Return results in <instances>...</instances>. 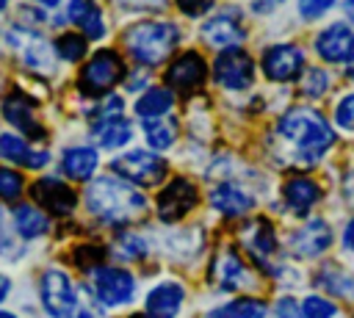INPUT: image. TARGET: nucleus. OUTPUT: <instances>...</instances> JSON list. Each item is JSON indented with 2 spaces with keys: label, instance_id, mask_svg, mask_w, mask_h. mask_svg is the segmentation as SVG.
I'll return each instance as SVG.
<instances>
[{
  "label": "nucleus",
  "instance_id": "obj_45",
  "mask_svg": "<svg viewBox=\"0 0 354 318\" xmlns=\"http://www.w3.org/2000/svg\"><path fill=\"white\" fill-rule=\"evenodd\" d=\"M6 241V218H3V210H0V243Z\"/></svg>",
  "mask_w": 354,
  "mask_h": 318
},
{
  "label": "nucleus",
  "instance_id": "obj_47",
  "mask_svg": "<svg viewBox=\"0 0 354 318\" xmlns=\"http://www.w3.org/2000/svg\"><path fill=\"white\" fill-rule=\"evenodd\" d=\"M33 3H39V6H47V8H53V6H58L61 0H33Z\"/></svg>",
  "mask_w": 354,
  "mask_h": 318
},
{
  "label": "nucleus",
  "instance_id": "obj_36",
  "mask_svg": "<svg viewBox=\"0 0 354 318\" xmlns=\"http://www.w3.org/2000/svg\"><path fill=\"white\" fill-rule=\"evenodd\" d=\"M22 194V174L0 166V199H17Z\"/></svg>",
  "mask_w": 354,
  "mask_h": 318
},
{
  "label": "nucleus",
  "instance_id": "obj_46",
  "mask_svg": "<svg viewBox=\"0 0 354 318\" xmlns=\"http://www.w3.org/2000/svg\"><path fill=\"white\" fill-rule=\"evenodd\" d=\"M72 318H94V315H91V312H88V310H80V307H77V312H75V315H72Z\"/></svg>",
  "mask_w": 354,
  "mask_h": 318
},
{
  "label": "nucleus",
  "instance_id": "obj_50",
  "mask_svg": "<svg viewBox=\"0 0 354 318\" xmlns=\"http://www.w3.org/2000/svg\"><path fill=\"white\" fill-rule=\"evenodd\" d=\"M11 0H0V11H6V6H8Z\"/></svg>",
  "mask_w": 354,
  "mask_h": 318
},
{
  "label": "nucleus",
  "instance_id": "obj_7",
  "mask_svg": "<svg viewBox=\"0 0 354 318\" xmlns=\"http://www.w3.org/2000/svg\"><path fill=\"white\" fill-rule=\"evenodd\" d=\"M124 75V61L116 50H100L94 53L83 72H80V88L86 94H108Z\"/></svg>",
  "mask_w": 354,
  "mask_h": 318
},
{
  "label": "nucleus",
  "instance_id": "obj_41",
  "mask_svg": "<svg viewBox=\"0 0 354 318\" xmlns=\"http://www.w3.org/2000/svg\"><path fill=\"white\" fill-rule=\"evenodd\" d=\"M285 0H249V8H252V14H260V17H266V14H271L274 8H279Z\"/></svg>",
  "mask_w": 354,
  "mask_h": 318
},
{
  "label": "nucleus",
  "instance_id": "obj_40",
  "mask_svg": "<svg viewBox=\"0 0 354 318\" xmlns=\"http://www.w3.org/2000/svg\"><path fill=\"white\" fill-rule=\"evenodd\" d=\"M210 6H213V0H177V8L185 14V17H202V14H207L210 11Z\"/></svg>",
  "mask_w": 354,
  "mask_h": 318
},
{
  "label": "nucleus",
  "instance_id": "obj_51",
  "mask_svg": "<svg viewBox=\"0 0 354 318\" xmlns=\"http://www.w3.org/2000/svg\"><path fill=\"white\" fill-rule=\"evenodd\" d=\"M348 188H351V194H354V171H351V180H348Z\"/></svg>",
  "mask_w": 354,
  "mask_h": 318
},
{
  "label": "nucleus",
  "instance_id": "obj_34",
  "mask_svg": "<svg viewBox=\"0 0 354 318\" xmlns=\"http://www.w3.org/2000/svg\"><path fill=\"white\" fill-rule=\"evenodd\" d=\"M301 318H337V307L324 296H307L301 301Z\"/></svg>",
  "mask_w": 354,
  "mask_h": 318
},
{
  "label": "nucleus",
  "instance_id": "obj_52",
  "mask_svg": "<svg viewBox=\"0 0 354 318\" xmlns=\"http://www.w3.org/2000/svg\"><path fill=\"white\" fill-rule=\"evenodd\" d=\"M348 77H351V80H354V64H351V69H348Z\"/></svg>",
  "mask_w": 354,
  "mask_h": 318
},
{
  "label": "nucleus",
  "instance_id": "obj_22",
  "mask_svg": "<svg viewBox=\"0 0 354 318\" xmlns=\"http://www.w3.org/2000/svg\"><path fill=\"white\" fill-rule=\"evenodd\" d=\"M207 199H210V205L218 213H224L230 218H238V216H243V213H249L254 207V196L246 188H241L238 183H218V185H213Z\"/></svg>",
  "mask_w": 354,
  "mask_h": 318
},
{
  "label": "nucleus",
  "instance_id": "obj_13",
  "mask_svg": "<svg viewBox=\"0 0 354 318\" xmlns=\"http://www.w3.org/2000/svg\"><path fill=\"white\" fill-rule=\"evenodd\" d=\"M315 53L329 64L354 61V30L346 22H332L315 36Z\"/></svg>",
  "mask_w": 354,
  "mask_h": 318
},
{
  "label": "nucleus",
  "instance_id": "obj_14",
  "mask_svg": "<svg viewBox=\"0 0 354 318\" xmlns=\"http://www.w3.org/2000/svg\"><path fill=\"white\" fill-rule=\"evenodd\" d=\"M329 243H332V230H329V224L324 218H310L307 224H301L299 230H293L290 238H288L290 254L293 257H301V260L324 254L329 249Z\"/></svg>",
  "mask_w": 354,
  "mask_h": 318
},
{
  "label": "nucleus",
  "instance_id": "obj_3",
  "mask_svg": "<svg viewBox=\"0 0 354 318\" xmlns=\"http://www.w3.org/2000/svg\"><path fill=\"white\" fill-rule=\"evenodd\" d=\"M122 41L138 66H155L174 53L180 41V28L169 19H141L124 30Z\"/></svg>",
  "mask_w": 354,
  "mask_h": 318
},
{
  "label": "nucleus",
  "instance_id": "obj_16",
  "mask_svg": "<svg viewBox=\"0 0 354 318\" xmlns=\"http://www.w3.org/2000/svg\"><path fill=\"white\" fill-rule=\"evenodd\" d=\"M205 75H207V64L199 53L188 50L183 53L180 58H174L166 69V83L171 88H180V91H196L202 83H205Z\"/></svg>",
  "mask_w": 354,
  "mask_h": 318
},
{
  "label": "nucleus",
  "instance_id": "obj_32",
  "mask_svg": "<svg viewBox=\"0 0 354 318\" xmlns=\"http://www.w3.org/2000/svg\"><path fill=\"white\" fill-rule=\"evenodd\" d=\"M147 241L138 235V232H122L116 241H113V254L119 260H144L147 257Z\"/></svg>",
  "mask_w": 354,
  "mask_h": 318
},
{
  "label": "nucleus",
  "instance_id": "obj_28",
  "mask_svg": "<svg viewBox=\"0 0 354 318\" xmlns=\"http://www.w3.org/2000/svg\"><path fill=\"white\" fill-rule=\"evenodd\" d=\"M174 105V94L171 88L166 86H155V88H147L138 100H136V113L141 119H158V116H166Z\"/></svg>",
  "mask_w": 354,
  "mask_h": 318
},
{
  "label": "nucleus",
  "instance_id": "obj_30",
  "mask_svg": "<svg viewBox=\"0 0 354 318\" xmlns=\"http://www.w3.org/2000/svg\"><path fill=\"white\" fill-rule=\"evenodd\" d=\"M207 318H266V301H260V299H232V301L216 307L213 312H207Z\"/></svg>",
  "mask_w": 354,
  "mask_h": 318
},
{
  "label": "nucleus",
  "instance_id": "obj_39",
  "mask_svg": "<svg viewBox=\"0 0 354 318\" xmlns=\"http://www.w3.org/2000/svg\"><path fill=\"white\" fill-rule=\"evenodd\" d=\"M274 318H301L299 301L290 299V296H282V299L274 304Z\"/></svg>",
  "mask_w": 354,
  "mask_h": 318
},
{
  "label": "nucleus",
  "instance_id": "obj_37",
  "mask_svg": "<svg viewBox=\"0 0 354 318\" xmlns=\"http://www.w3.org/2000/svg\"><path fill=\"white\" fill-rule=\"evenodd\" d=\"M335 122L343 130H354V94H343L335 105Z\"/></svg>",
  "mask_w": 354,
  "mask_h": 318
},
{
  "label": "nucleus",
  "instance_id": "obj_44",
  "mask_svg": "<svg viewBox=\"0 0 354 318\" xmlns=\"http://www.w3.org/2000/svg\"><path fill=\"white\" fill-rule=\"evenodd\" d=\"M343 14H346V19L354 25V0H343Z\"/></svg>",
  "mask_w": 354,
  "mask_h": 318
},
{
  "label": "nucleus",
  "instance_id": "obj_33",
  "mask_svg": "<svg viewBox=\"0 0 354 318\" xmlns=\"http://www.w3.org/2000/svg\"><path fill=\"white\" fill-rule=\"evenodd\" d=\"M55 53L64 61H80L86 55V36L83 33H61L55 39Z\"/></svg>",
  "mask_w": 354,
  "mask_h": 318
},
{
  "label": "nucleus",
  "instance_id": "obj_27",
  "mask_svg": "<svg viewBox=\"0 0 354 318\" xmlns=\"http://www.w3.org/2000/svg\"><path fill=\"white\" fill-rule=\"evenodd\" d=\"M11 218H14V230H17V235H22V238H41L47 230H50V218L36 207V205H17L14 207V213H11Z\"/></svg>",
  "mask_w": 354,
  "mask_h": 318
},
{
  "label": "nucleus",
  "instance_id": "obj_18",
  "mask_svg": "<svg viewBox=\"0 0 354 318\" xmlns=\"http://www.w3.org/2000/svg\"><path fill=\"white\" fill-rule=\"evenodd\" d=\"M3 116L8 124H14L19 133L30 135V138H44V127L36 122L33 116V100L28 94H22L19 88H14L6 100H3Z\"/></svg>",
  "mask_w": 354,
  "mask_h": 318
},
{
  "label": "nucleus",
  "instance_id": "obj_5",
  "mask_svg": "<svg viewBox=\"0 0 354 318\" xmlns=\"http://www.w3.org/2000/svg\"><path fill=\"white\" fill-rule=\"evenodd\" d=\"M111 166H113V171H116L122 180H127V183H133V185H144V188L163 183L166 174H169L166 160L158 158V155L149 152V149H130V152H122L119 158H113Z\"/></svg>",
  "mask_w": 354,
  "mask_h": 318
},
{
  "label": "nucleus",
  "instance_id": "obj_6",
  "mask_svg": "<svg viewBox=\"0 0 354 318\" xmlns=\"http://www.w3.org/2000/svg\"><path fill=\"white\" fill-rule=\"evenodd\" d=\"M39 296L50 318H72L77 312V293L61 268H47L39 279Z\"/></svg>",
  "mask_w": 354,
  "mask_h": 318
},
{
  "label": "nucleus",
  "instance_id": "obj_49",
  "mask_svg": "<svg viewBox=\"0 0 354 318\" xmlns=\"http://www.w3.org/2000/svg\"><path fill=\"white\" fill-rule=\"evenodd\" d=\"M0 318H17L14 312H6V310H0Z\"/></svg>",
  "mask_w": 354,
  "mask_h": 318
},
{
  "label": "nucleus",
  "instance_id": "obj_12",
  "mask_svg": "<svg viewBox=\"0 0 354 318\" xmlns=\"http://www.w3.org/2000/svg\"><path fill=\"white\" fill-rule=\"evenodd\" d=\"M196 202H199L196 185L191 180H185V177H177V180H171L160 191V196H158V216H160V221H169V224L180 221L188 210L196 207Z\"/></svg>",
  "mask_w": 354,
  "mask_h": 318
},
{
  "label": "nucleus",
  "instance_id": "obj_20",
  "mask_svg": "<svg viewBox=\"0 0 354 318\" xmlns=\"http://www.w3.org/2000/svg\"><path fill=\"white\" fill-rule=\"evenodd\" d=\"M210 279L218 290H241L243 285H249V271L241 263V257L232 249H221L213 257L210 265Z\"/></svg>",
  "mask_w": 354,
  "mask_h": 318
},
{
  "label": "nucleus",
  "instance_id": "obj_17",
  "mask_svg": "<svg viewBox=\"0 0 354 318\" xmlns=\"http://www.w3.org/2000/svg\"><path fill=\"white\" fill-rule=\"evenodd\" d=\"M30 194H33V199H36L39 205H44V207H47L50 213H55V216H66V213H72L75 205H77L75 191H72L66 183L55 180V177H41V180H36L33 188H30Z\"/></svg>",
  "mask_w": 354,
  "mask_h": 318
},
{
  "label": "nucleus",
  "instance_id": "obj_38",
  "mask_svg": "<svg viewBox=\"0 0 354 318\" xmlns=\"http://www.w3.org/2000/svg\"><path fill=\"white\" fill-rule=\"evenodd\" d=\"M337 0H299V14L304 19H318L321 14H326Z\"/></svg>",
  "mask_w": 354,
  "mask_h": 318
},
{
  "label": "nucleus",
  "instance_id": "obj_19",
  "mask_svg": "<svg viewBox=\"0 0 354 318\" xmlns=\"http://www.w3.org/2000/svg\"><path fill=\"white\" fill-rule=\"evenodd\" d=\"M183 299H185V288L180 282H160L155 285L147 299H144V315L147 318H174L183 307Z\"/></svg>",
  "mask_w": 354,
  "mask_h": 318
},
{
  "label": "nucleus",
  "instance_id": "obj_31",
  "mask_svg": "<svg viewBox=\"0 0 354 318\" xmlns=\"http://www.w3.org/2000/svg\"><path fill=\"white\" fill-rule=\"evenodd\" d=\"M318 285H321L324 290L335 293V296L354 299V274L340 271V268H335V265H329V268H324V271L318 274Z\"/></svg>",
  "mask_w": 354,
  "mask_h": 318
},
{
  "label": "nucleus",
  "instance_id": "obj_11",
  "mask_svg": "<svg viewBox=\"0 0 354 318\" xmlns=\"http://www.w3.org/2000/svg\"><path fill=\"white\" fill-rule=\"evenodd\" d=\"M241 241H243L246 252L252 254V260L260 268L277 274V265H274V260H277V235H274V230H271V224L266 218L249 221L243 227V232H241Z\"/></svg>",
  "mask_w": 354,
  "mask_h": 318
},
{
  "label": "nucleus",
  "instance_id": "obj_1",
  "mask_svg": "<svg viewBox=\"0 0 354 318\" xmlns=\"http://www.w3.org/2000/svg\"><path fill=\"white\" fill-rule=\"evenodd\" d=\"M277 133L293 147V155L299 163L321 160L329 152V147L335 144V130L310 105H296V108L285 111L277 122Z\"/></svg>",
  "mask_w": 354,
  "mask_h": 318
},
{
  "label": "nucleus",
  "instance_id": "obj_26",
  "mask_svg": "<svg viewBox=\"0 0 354 318\" xmlns=\"http://www.w3.org/2000/svg\"><path fill=\"white\" fill-rule=\"evenodd\" d=\"M282 196H285V202L293 213H307L321 199V188L310 177H290L282 188Z\"/></svg>",
  "mask_w": 354,
  "mask_h": 318
},
{
  "label": "nucleus",
  "instance_id": "obj_29",
  "mask_svg": "<svg viewBox=\"0 0 354 318\" xmlns=\"http://www.w3.org/2000/svg\"><path fill=\"white\" fill-rule=\"evenodd\" d=\"M141 130H144L147 144H149L152 149H158V152H160V149H169V147L174 144V138H177V122H174V119H166V116L144 119Z\"/></svg>",
  "mask_w": 354,
  "mask_h": 318
},
{
  "label": "nucleus",
  "instance_id": "obj_43",
  "mask_svg": "<svg viewBox=\"0 0 354 318\" xmlns=\"http://www.w3.org/2000/svg\"><path fill=\"white\" fill-rule=\"evenodd\" d=\"M8 293H11V279L6 274H0V301H6Z\"/></svg>",
  "mask_w": 354,
  "mask_h": 318
},
{
  "label": "nucleus",
  "instance_id": "obj_35",
  "mask_svg": "<svg viewBox=\"0 0 354 318\" xmlns=\"http://www.w3.org/2000/svg\"><path fill=\"white\" fill-rule=\"evenodd\" d=\"M326 88H329V75H326L321 66L307 69V75H304V80H301V91H304L307 97H321Z\"/></svg>",
  "mask_w": 354,
  "mask_h": 318
},
{
  "label": "nucleus",
  "instance_id": "obj_21",
  "mask_svg": "<svg viewBox=\"0 0 354 318\" xmlns=\"http://www.w3.org/2000/svg\"><path fill=\"white\" fill-rule=\"evenodd\" d=\"M0 158L6 163H14V166H28V169H41L47 166L50 160V152L47 149H39V147H30L22 135L17 133H3L0 135Z\"/></svg>",
  "mask_w": 354,
  "mask_h": 318
},
{
  "label": "nucleus",
  "instance_id": "obj_8",
  "mask_svg": "<svg viewBox=\"0 0 354 318\" xmlns=\"http://www.w3.org/2000/svg\"><path fill=\"white\" fill-rule=\"evenodd\" d=\"M91 288H94L97 301H102L105 307H124L136 296L133 274L124 271V268H113V265L94 268L91 271Z\"/></svg>",
  "mask_w": 354,
  "mask_h": 318
},
{
  "label": "nucleus",
  "instance_id": "obj_25",
  "mask_svg": "<svg viewBox=\"0 0 354 318\" xmlns=\"http://www.w3.org/2000/svg\"><path fill=\"white\" fill-rule=\"evenodd\" d=\"M100 155L94 147H69L61 155V169L69 180H88L97 171Z\"/></svg>",
  "mask_w": 354,
  "mask_h": 318
},
{
  "label": "nucleus",
  "instance_id": "obj_10",
  "mask_svg": "<svg viewBox=\"0 0 354 318\" xmlns=\"http://www.w3.org/2000/svg\"><path fill=\"white\" fill-rule=\"evenodd\" d=\"M304 69V53L296 44H274L263 53V72L274 83H290Z\"/></svg>",
  "mask_w": 354,
  "mask_h": 318
},
{
  "label": "nucleus",
  "instance_id": "obj_15",
  "mask_svg": "<svg viewBox=\"0 0 354 318\" xmlns=\"http://www.w3.org/2000/svg\"><path fill=\"white\" fill-rule=\"evenodd\" d=\"M202 39L216 50H232L246 39V30L235 11H221L202 22Z\"/></svg>",
  "mask_w": 354,
  "mask_h": 318
},
{
  "label": "nucleus",
  "instance_id": "obj_42",
  "mask_svg": "<svg viewBox=\"0 0 354 318\" xmlns=\"http://www.w3.org/2000/svg\"><path fill=\"white\" fill-rule=\"evenodd\" d=\"M343 246L354 252V218H351V221L346 224V230H343Z\"/></svg>",
  "mask_w": 354,
  "mask_h": 318
},
{
  "label": "nucleus",
  "instance_id": "obj_2",
  "mask_svg": "<svg viewBox=\"0 0 354 318\" xmlns=\"http://www.w3.org/2000/svg\"><path fill=\"white\" fill-rule=\"evenodd\" d=\"M86 207L105 224H130L147 213V196L119 177H97L86 188Z\"/></svg>",
  "mask_w": 354,
  "mask_h": 318
},
{
  "label": "nucleus",
  "instance_id": "obj_24",
  "mask_svg": "<svg viewBox=\"0 0 354 318\" xmlns=\"http://www.w3.org/2000/svg\"><path fill=\"white\" fill-rule=\"evenodd\" d=\"M91 135L102 149H119L133 138V127L124 116H111V119H94Z\"/></svg>",
  "mask_w": 354,
  "mask_h": 318
},
{
  "label": "nucleus",
  "instance_id": "obj_48",
  "mask_svg": "<svg viewBox=\"0 0 354 318\" xmlns=\"http://www.w3.org/2000/svg\"><path fill=\"white\" fill-rule=\"evenodd\" d=\"M141 3H147V6H163L166 0H141Z\"/></svg>",
  "mask_w": 354,
  "mask_h": 318
},
{
  "label": "nucleus",
  "instance_id": "obj_53",
  "mask_svg": "<svg viewBox=\"0 0 354 318\" xmlns=\"http://www.w3.org/2000/svg\"><path fill=\"white\" fill-rule=\"evenodd\" d=\"M133 318H144V315H133Z\"/></svg>",
  "mask_w": 354,
  "mask_h": 318
},
{
  "label": "nucleus",
  "instance_id": "obj_4",
  "mask_svg": "<svg viewBox=\"0 0 354 318\" xmlns=\"http://www.w3.org/2000/svg\"><path fill=\"white\" fill-rule=\"evenodd\" d=\"M3 39H6V44L17 53V58L28 69H33L39 75L55 72V44H50L39 30L14 25V28H6V36Z\"/></svg>",
  "mask_w": 354,
  "mask_h": 318
},
{
  "label": "nucleus",
  "instance_id": "obj_23",
  "mask_svg": "<svg viewBox=\"0 0 354 318\" xmlns=\"http://www.w3.org/2000/svg\"><path fill=\"white\" fill-rule=\"evenodd\" d=\"M66 19L80 28L86 39H102L105 36V19L102 8L94 0H69L66 6Z\"/></svg>",
  "mask_w": 354,
  "mask_h": 318
},
{
  "label": "nucleus",
  "instance_id": "obj_9",
  "mask_svg": "<svg viewBox=\"0 0 354 318\" xmlns=\"http://www.w3.org/2000/svg\"><path fill=\"white\" fill-rule=\"evenodd\" d=\"M213 80L230 91H243L254 83V61L238 47L221 50V55L213 61Z\"/></svg>",
  "mask_w": 354,
  "mask_h": 318
}]
</instances>
